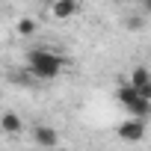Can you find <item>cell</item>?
Instances as JSON below:
<instances>
[{"label": "cell", "mask_w": 151, "mask_h": 151, "mask_svg": "<svg viewBox=\"0 0 151 151\" xmlns=\"http://www.w3.org/2000/svg\"><path fill=\"white\" fill-rule=\"evenodd\" d=\"M65 65H68L65 56H59V53H53V50H45V47H36V50L27 53V71L33 74V77H39V80H53V77H59V71H62Z\"/></svg>", "instance_id": "6da1fadb"}, {"label": "cell", "mask_w": 151, "mask_h": 151, "mask_svg": "<svg viewBox=\"0 0 151 151\" xmlns=\"http://www.w3.org/2000/svg\"><path fill=\"white\" fill-rule=\"evenodd\" d=\"M116 95H119L122 107H124L130 116H136V119H148V116H151V101H148V98H142L130 83H122Z\"/></svg>", "instance_id": "7a4b0ae2"}, {"label": "cell", "mask_w": 151, "mask_h": 151, "mask_svg": "<svg viewBox=\"0 0 151 151\" xmlns=\"http://www.w3.org/2000/svg\"><path fill=\"white\" fill-rule=\"evenodd\" d=\"M119 136H122L124 142H139V139H145V119H136V116L124 119V122L119 124Z\"/></svg>", "instance_id": "3957f363"}, {"label": "cell", "mask_w": 151, "mask_h": 151, "mask_svg": "<svg viewBox=\"0 0 151 151\" xmlns=\"http://www.w3.org/2000/svg\"><path fill=\"white\" fill-rule=\"evenodd\" d=\"M33 142L42 145V148H53V145L59 142V133H56L50 124H36V127H33Z\"/></svg>", "instance_id": "277c9868"}, {"label": "cell", "mask_w": 151, "mask_h": 151, "mask_svg": "<svg viewBox=\"0 0 151 151\" xmlns=\"http://www.w3.org/2000/svg\"><path fill=\"white\" fill-rule=\"evenodd\" d=\"M50 12H53V18H59V21L74 18V12H77V0H53V3H50Z\"/></svg>", "instance_id": "5b68a950"}, {"label": "cell", "mask_w": 151, "mask_h": 151, "mask_svg": "<svg viewBox=\"0 0 151 151\" xmlns=\"http://www.w3.org/2000/svg\"><path fill=\"white\" fill-rule=\"evenodd\" d=\"M21 119H18V113H0V130H3L6 136H18L21 133Z\"/></svg>", "instance_id": "8992f818"}, {"label": "cell", "mask_w": 151, "mask_h": 151, "mask_svg": "<svg viewBox=\"0 0 151 151\" xmlns=\"http://www.w3.org/2000/svg\"><path fill=\"white\" fill-rule=\"evenodd\" d=\"M133 89H139V86H148L151 83V71H148V65H142V62H136L133 68H130V80H127Z\"/></svg>", "instance_id": "52a82bcc"}, {"label": "cell", "mask_w": 151, "mask_h": 151, "mask_svg": "<svg viewBox=\"0 0 151 151\" xmlns=\"http://www.w3.org/2000/svg\"><path fill=\"white\" fill-rule=\"evenodd\" d=\"M36 33V21L33 18H21L18 21V36H33Z\"/></svg>", "instance_id": "ba28073f"}, {"label": "cell", "mask_w": 151, "mask_h": 151, "mask_svg": "<svg viewBox=\"0 0 151 151\" xmlns=\"http://www.w3.org/2000/svg\"><path fill=\"white\" fill-rule=\"evenodd\" d=\"M142 27H145V21H142V18H136V15L127 21V30H142Z\"/></svg>", "instance_id": "9c48e42d"}, {"label": "cell", "mask_w": 151, "mask_h": 151, "mask_svg": "<svg viewBox=\"0 0 151 151\" xmlns=\"http://www.w3.org/2000/svg\"><path fill=\"white\" fill-rule=\"evenodd\" d=\"M142 9H145V15H151V0H142Z\"/></svg>", "instance_id": "30bf717a"}, {"label": "cell", "mask_w": 151, "mask_h": 151, "mask_svg": "<svg viewBox=\"0 0 151 151\" xmlns=\"http://www.w3.org/2000/svg\"><path fill=\"white\" fill-rule=\"evenodd\" d=\"M113 3H124V0H113Z\"/></svg>", "instance_id": "8fae6325"}, {"label": "cell", "mask_w": 151, "mask_h": 151, "mask_svg": "<svg viewBox=\"0 0 151 151\" xmlns=\"http://www.w3.org/2000/svg\"><path fill=\"white\" fill-rule=\"evenodd\" d=\"M59 151H65V148H59Z\"/></svg>", "instance_id": "7c38bea8"}]
</instances>
